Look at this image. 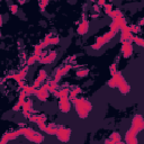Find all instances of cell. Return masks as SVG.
I'll return each instance as SVG.
<instances>
[{
    "label": "cell",
    "mask_w": 144,
    "mask_h": 144,
    "mask_svg": "<svg viewBox=\"0 0 144 144\" xmlns=\"http://www.w3.org/2000/svg\"><path fill=\"white\" fill-rule=\"evenodd\" d=\"M40 59H41V55L34 54V55H32L30 57H28V60L26 61V64H27L28 66H29V65H33L34 63H36V61H40Z\"/></svg>",
    "instance_id": "7c38bea8"
},
{
    "label": "cell",
    "mask_w": 144,
    "mask_h": 144,
    "mask_svg": "<svg viewBox=\"0 0 144 144\" xmlns=\"http://www.w3.org/2000/svg\"><path fill=\"white\" fill-rule=\"evenodd\" d=\"M108 16H109L110 18H117V17H122V16H123V13H122L119 9H113L112 13H110Z\"/></svg>",
    "instance_id": "9a60e30c"
},
{
    "label": "cell",
    "mask_w": 144,
    "mask_h": 144,
    "mask_svg": "<svg viewBox=\"0 0 144 144\" xmlns=\"http://www.w3.org/2000/svg\"><path fill=\"white\" fill-rule=\"evenodd\" d=\"M71 69H72V65H71V64H66L65 66H63V68H62V71L64 72V74H65L66 72H68V71H70Z\"/></svg>",
    "instance_id": "f546056e"
},
{
    "label": "cell",
    "mask_w": 144,
    "mask_h": 144,
    "mask_svg": "<svg viewBox=\"0 0 144 144\" xmlns=\"http://www.w3.org/2000/svg\"><path fill=\"white\" fill-rule=\"evenodd\" d=\"M23 91H25V93L27 96H30V95H35L36 92V88H34L33 86H24L23 88Z\"/></svg>",
    "instance_id": "8fae6325"
},
{
    "label": "cell",
    "mask_w": 144,
    "mask_h": 144,
    "mask_svg": "<svg viewBox=\"0 0 144 144\" xmlns=\"http://www.w3.org/2000/svg\"><path fill=\"white\" fill-rule=\"evenodd\" d=\"M56 56H57L56 52L51 51V52H49V54L44 55V56H41L40 63H42V64H51L52 62H54V60L56 59Z\"/></svg>",
    "instance_id": "5b68a950"
},
{
    "label": "cell",
    "mask_w": 144,
    "mask_h": 144,
    "mask_svg": "<svg viewBox=\"0 0 144 144\" xmlns=\"http://www.w3.org/2000/svg\"><path fill=\"white\" fill-rule=\"evenodd\" d=\"M81 92V88L80 87H77L76 89H73V90H71L70 92H69V96H68V98H69V100H72V99H74V98L77 97V96L79 95V93Z\"/></svg>",
    "instance_id": "4fadbf2b"
},
{
    "label": "cell",
    "mask_w": 144,
    "mask_h": 144,
    "mask_svg": "<svg viewBox=\"0 0 144 144\" xmlns=\"http://www.w3.org/2000/svg\"><path fill=\"white\" fill-rule=\"evenodd\" d=\"M41 85H42V82H41V81L38 80L37 78H36V80L34 81V83H33V87L37 89V88H40V87H41Z\"/></svg>",
    "instance_id": "4dcf8cb0"
},
{
    "label": "cell",
    "mask_w": 144,
    "mask_h": 144,
    "mask_svg": "<svg viewBox=\"0 0 144 144\" xmlns=\"http://www.w3.org/2000/svg\"><path fill=\"white\" fill-rule=\"evenodd\" d=\"M70 89L69 88H63L62 90H59V98H68Z\"/></svg>",
    "instance_id": "e0dca14e"
},
{
    "label": "cell",
    "mask_w": 144,
    "mask_h": 144,
    "mask_svg": "<svg viewBox=\"0 0 144 144\" xmlns=\"http://www.w3.org/2000/svg\"><path fill=\"white\" fill-rule=\"evenodd\" d=\"M63 76H64V72L62 71V69H59V70H56V72L54 73V79H53V80L56 81V82H59Z\"/></svg>",
    "instance_id": "2e32d148"
},
{
    "label": "cell",
    "mask_w": 144,
    "mask_h": 144,
    "mask_svg": "<svg viewBox=\"0 0 144 144\" xmlns=\"http://www.w3.org/2000/svg\"><path fill=\"white\" fill-rule=\"evenodd\" d=\"M17 83H18V86H19L20 89H23L24 86H25V81H24V80H19V81H17Z\"/></svg>",
    "instance_id": "836d02e7"
},
{
    "label": "cell",
    "mask_w": 144,
    "mask_h": 144,
    "mask_svg": "<svg viewBox=\"0 0 144 144\" xmlns=\"http://www.w3.org/2000/svg\"><path fill=\"white\" fill-rule=\"evenodd\" d=\"M109 27H110V30H112V32H115V33L119 32V27H118V25H117L115 21H112V23H110Z\"/></svg>",
    "instance_id": "603a6c76"
},
{
    "label": "cell",
    "mask_w": 144,
    "mask_h": 144,
    "mask_svg": "<svg viewBox=\"0 0 144 144\" xmlns=\"http://www.w3.org/2000/svg\"><path fill=\"white\" fill-rule=\"evenodd\" d=\"M128 27H129V32L132 34H137V33L141 32V27L137 25H132V26H128Z\"/></svg>",
    "instance_id": "44dd1931"
},
{
    "label": "cell",
    "mask_w": 144,
    "mask_h": 144,
    "mask_svg": "<svg viewBox=\"0 0 144 144\" xmlns=\"http://www.w3.org/2000/svg\"><path fill=\"white\" fill-rule=\"evenodd\" d=\"M104 10H105V13L107 14V15H109L110 13H112V10H113V6L110 4H105L104 6Z\"/></svg>",
    "instance_id": "d4e9b609"
},
{
    "label": "cell",
    "mask_w": 144,
    "mask_h": 144,
    "mask_svg": "<svg viewBox=\"0 0 144 144\" xmlns=\"http://www.w3.org/2000/svg\"><path fill=\"white\" fill-rule=\"evenodd\" d=\"M143 129H144V119H143L142 115H140V114L135 115V117L133 118V122H132L131 128L128 129V133L136 136Z\"/></svg>",
    "instance_id": "6da1fadb"
},
{
    "label": "cell",
    "mask_w": 144,
    "mask_h": 144,
    "mask_svg": "<svg viewBox=\"0 0 144 144\" xmlns=\"http://www.w3.org/2000/svg\"><path fill=\"white\" fill-rule=\"evenodd\" d=\"M88 30H89V20L82 19V21H81V24L79 25L77 32H78L79 35H86L88 33Z\"/></svg>",
    "instance_id": "8992f818"
},
{
    "label": "cell",
    "mask_w": 144,
    "mask_h": 144,
    "mask_svg": "<svg viewBox=\"0 0 144 144\" xmlns=\"http://www.w3.org/2000/svg\"><path fill=\"white\" fill-rule=\"evenodd\" d=\"M72 131L70 128H66L64 126H59L57 127V133H56V137L59 138L60 142L66 143L70 141V136H71Z\"/></svg>",
    "instance_id": "7a4b0ae2"
},
{
    "label": "cell",
    "mask_w": 144,
    "mask_h": 144,
    "mask_svg": "<svg viewBox=\"0 0 144 144\" xmlns=\"http://www.w3.org/2000/svg\"><path fill=\"white\" fill-rule=\"evenodd\" d=\"M105 44H107L106 40H105V38L102 37V36H100V37H98V38H97V42H96L95 44L91 45V49L95 50V51H98V50L101 49V47L104 46Z\"/></svg>",
    "instance_id": "ba28073f"
},
{
    "label": "cell",
    "mask_w": 144,
    "mask_h": 144,
    "mask_svg": "<svg viewBox=\"0 0 144 144\" xmlns=\"http://www.w3.org/2000/svg\"><path fill=\"white\" fill-rule=\"evenodd\" d=\"M93 9L98 13V11H100V6H99V5H95V6H93Z\"/></svg>",
    "instance_id": "e575fe53"
},
{
    "label": "cell",
    "mask_w": 144,
    "mask_h": 144,
    "mask_svg": "<svg viewBox=\"0 0 144 144\" xmlns=\"http://www.w3.org/2000/svg\"><path fill=\"white\" fill-rule=\"evenodd\" d=\"M21 108H23V112H30L32 114L35 113V109L33 108V100H30V99L25 100V101L23 102Z\"/></svg>",
    "instance_id": "9c48e42d"
},
{
    "label": "cell",
    "mask_w": 144,
    "mask_h": 144,
    "mask_svg": "<svg viewBox=\"0 0 144 144\" xmlns=\"http://www.w3.org/2000/svg\"><path fill=\"white\" fill-rule=\"evenodd\" d=\"M59 108L61 112L63 113H69L72 107L71 100H69V98H59Z\"/></svg>",
    "instance_id": "277c9868"
},
{
    "label": "cell",
    "mask_w": 144,
    "mask_h": 144,
    "mask_svg": "<svg viewBox=\"0 0 144 144\" xmlns=\"http://www.w3.org/2000/svg\"><path fill=\"white\" fill-rule=\"evenodd\" d=\"M110 140L114 142V144L115 143H123L121 140V135H119L118 132H114V133L110 135Z\"/></svg>",
    "instance_id": "5bb4252c"
},
{
    "label": "cell",
    "mask_w": 144,
    "mask_h": 144,
    "mask_svg": "<svg viewBox=\"0 0 144 144\" xmlns=\"http://www.w3.org/2000/svg\"><path fill=\"white\" fill-rule=\"evenodd\" d=\"M34 96H36V98L38 100H41V101H45L49 98V91L42 89V88H37Z\"/></svg>",
    "instance_id": "52a82bcc"
},
{
    "label": "cell",
    "mask_w": 144,
    "mask_h": 144,
    "mask_svg": "<svg viewBox=\"0 0 144 144\" xmlns=\"http://www.w3.org/2000/svg\"><path fill=\"white\" fill-rule=\"evenodd\" d=\"M60 43V37L59 36H52L50 40V45H56Z\"/></svg>",
    "instance_id": "cb8c5ba5"
},
{
    "label": "cell",
    "mask_w": 144,
    "mask_h": 144,
    "mask_svg": "<svg viewBox=\"0 0 144 144\" xmlns=\"http://www.w3.org/2000/svg\"><path fill=\"white\" fill-rule=\"evenodd\" d=\"M133 43H135L136 45H138L140 47H143L144 46V40L140 36H134V40H133Z\"/></svg>",
    "instance_id": "ac0fdd59"
},
{
    "label": "cell",
    "mask_w": 144,
    "mask_h": 144,
    "mask_svg": "<svg viewBox=\"0 0 144 144\" xmlns=\"http://www.w3.org/2000/svg\"><path fill=\"white\" fill-rule=\"evenodd\" d=\"M109 70H110V74H112V76H114V74L117 72L116 64H112V65H110V68H109Z\"/></svg>",
    "instance_id": "f1b7e54d"
},
{
    "label": "cell",
    "mask_w": 144,
    "mask_h": 144,
    "mask_svg": "<svg viewBox=\"0 0 144 144\" xmlns=\"http://www.w3.org/2000/svg\"><path fill=\"white\" fill-rule=\"evenodd\" d=\"M27 72H28V65H26L20 72H18V76H19V78H20V80H24V79L26 78V76H27Z\"/></svg>",
    "instance_id": "ffe728a7"
},
{
    "label": "cell",
    "mask_w": 144,
    "mask_h": 144,
    "mask_svg": "<svg viewBox=\"0 0 144 144\" xmlns=\"http://www.w3.org/2000/svg\"><path fill=\"white\" fill-rule=\"evenodd\" d=\"M21 106H23V104H21V102H20V101H18V102H17V104H16V105H15V106H14V108H13V109H14V110H15V112H18V110H19V109H21Z\"/></svg>",
    "instance_id": "1f68e13d"
},
{
    "label": "cell",
    "mask_w": 144,
    "mask_h": 144,
    "mask_svg": "<svg viewBox=\"0 0 144 144\" xmlns=\"http://www.w3.org/2000/svg\"><path fill=\"white\" fill-rule=\"evenodd\" d=\"M143 24H144V20H143V19H141V21H140V27H141V26H143Z\"/></svg>",
    "instance_id": "d590c367"
},
{
    "label": "cell",
    "mask_w": 144,
    "mask_h": 144,
    "mask_svg": "<svg viewBox=\"0 0 144 144\" xmlns=\"http://www.w3.org/2000/svg\"><path fill=\"white\" fill-rule=\"evenodd\" d=\"M117 88H118V90L121 91L122 95H127V93L131 91V86H129L126 81L125 82H123V83H121V85H118L117 86Z\"/></svg>",
    "instance_id": "30bf717a"
},
{
    "label": "cell",
    "mask_w": 144,
    "mask_h": 144,
    "mask_svg": "<svg viewBox=\"0 0 144 144\" xmlns=\"http://www.w3.org/2000/svg\"><path fill=\"white\" fill-rule=\"evenodd\" d=\"M90 1H95V0H90Z\"/></svg>",
    "instance_id": "74e56055"
},
{
    "label": "cell",
    "mask_w": 144,
    "mask_h": 144,
    "mask_svg": "<svg viewBox=\"0 0 144 144\" xmlns=\"http://www.w3.org/2000/svg\"><path fill=\"white\" fill-rule=\"evenodd\" d=\"M10 11H11V14L16 15V14L18 13V5H11L10 6Z\"/></svg>",
    "instance_id": "83f0119b"
},
{
    "label": "cell",
    "mask_w": 144,
    "mask_h": 144,
    "mask_svg": "<svg viewBox=\"0 0 144 144\" xmlns=\"http://www.w3.org/2000/svg\"><path fill=\"white\" fill-rule=\"evenodd\" d=\"M23 114H24V117H25L26 119H29L30 116H32V113L30 112H23Z\"/></svg>",
    "instance_id": "d6a6232c"
},
{
    "label": "cell",
    "mask_w": 144,
    "mask_h": 144,
    "mask_svg": "<svg viewBox=\"0 0 144 144\" xmlns=\"http://www.w3.org/2000/svg\"><path fill=\"white\" fill-rule=\"evenodd\" d=\"M2 26V17H1V15H0V27Z\"/></svg>",
    "instance_id": "8d00e7d4"
},
{
    "label": "cell",
    "mask_w": 144,
    "mask_h": 144,
    "mask_svg": "<svg viewBox=\"0 0 144 144\" xmlns=\"http://www.w3.org/2000/svg\"><path fill=\"white\" fill-rule=\"evenodd\" d=\"M122 53L123 56L128 59L132 56L133 54V42H129V41H124L122 43Z\"/></svg>",
    "instance_id": "3957f363"
},
{
    "label": "cell",
    "mask_w": 144,
    "mask_h": 144,
    "mask_svg": "<svg viewBox=\"0 0 144 144\" xmlns=\"http://www.w3.org/2000/svg\"><path fill=\"white\" fill-rule=\"evenodd\" d=\"M46 78H47V73H46V71H45V70H41V71H40V73H38L37 79L41 81V82H44L45 79H46Z\"/></svg>",
    "instance_id": "d6986e66"
},
{
    "label": "cell",
    "mask_w": 144,
    "mask_h": 144,
    "mask_svg": "<svg viewBox=\"0 0 144 144\" xmlns=\"http://www.w3.org/2000/svg\"><path fill=\"white\" fill-rule=\"evenodd\" d=\"M50 0H40V8L41 10H44L45 7L47 6V4H49Z\"/></svg>",
    "instance_id": "4316f807"
},
{
    "label": "cell",
    "mask_w": 144,
    "mask_h": 144,
    "mask_svg": "<svg viewBox=\"0 0 144 144\" xmlns=\"http://www.w3.org/2000/svg\"><path fill=\"white\" fill-rule=\"evenodd\" d=\"M107 85H108V87H110V88H117V83H116V81L114 80V78H113V77H112V79H109V80H108Z\"/></svg>",
    "instance_id": "484cf974"
},
{
    "label": "cell",
    "mask_w": 144,
    "mask_h": 144,
    "mask_svg": "<svg viewBox=\"0 0 144 144\" xmlns=\"http://www.w3.org/2000/svg\"><path fill=\"white\" fill-rule=\"evenodd\" d=\"M88 74H89V70H88V69H81V70L77 71V76L81 77V78H83V77H87Z\"/></svg>",
    "instance_id": "7402d4cb"
}]
</instances>
